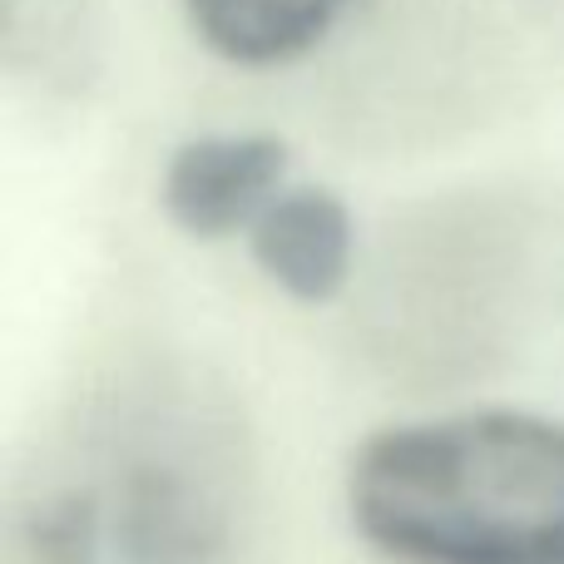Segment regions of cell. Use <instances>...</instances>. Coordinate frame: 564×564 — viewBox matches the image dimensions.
Instances as JSON below:
<instances>
[{
    "instance_id": "52a82bcc",
    "label": "cell",
    "mask_w": 564,
    "mask_h": 564,
    "mask_svg": "<svg viewBox=\"0 0 564 564\" xmlns=\"http://www.w3.org/2000/svg\"><path fill=\"white\" fill-rule=\"evenodd\" d=\"M525 6H530V15H535L540 25L564 45V0H525Z\"/></svg>"
},
{
    "instance_id": "3957f363",
    "label": "cell",
    "mask_w": 564,
    "mask_h": 564,
    "mask_svg": "<svg viewBox=\"0 0 564 564\" xmlns=\"http://www.w3.org/2000/svg\"><path fill=\"white\" fill-rule=\"evenodd\" d=\"M288 144L273 134H204L164 169V214L188 238H228L282 194Z\"/></svg>"
},
{
    "instance_id": "6da1fadb",
    "label": "cell",
    "mask_w": 564,
    "mask_h": 564,
    "mask_svg": "<svg viewBox=\"0 0 564 564\" xmlns=\"http://www.w3.org/2000/svg\"><path fill=\"white\" fill-rule=\"evenodd\" d=\"M253 460L238 411L194 371L95 387L40 446L15 506L20 564H238Z\"/></svg>"
},
{
    "instance_id": "277c9868",
    "label": "cell",
    "mask_w": 564,
    "mask_h": 564,
    "mask_svg": "<svg viewBox=\"0 0 564 564\" xmlns=\"http://www.w3.org/2000/svg\"><path fill=\"white\" fill-rule=\"evenodd\" d=\"M253 258L288 297L327 302L351 273V214L327 188H282L248 228Z\"/></svg>"
},
{
    "instance_id": "7a4b0ae2",
    "label": "cell",
    "mask_w": 564,
    "mask_h": 564,
    "mask_svg": "<svg viewBox=\"0 0 564 564\" xmlns=\"http://www.w3.org/2000/svg\"><path fill=\"white\" fill-rule=\"evenodd\" d=\"M347 506L401 564H564V426L525 411L391 426L357 451Z\"/></svg>"
},
{
    "instance_id": "5b68a950",
    "label": "cell",
    "mask_w": 564,
    "mask_h": 564,
    "mask_svg": "<svg viewBox=\"0 0 564 564\" xmlns=\"http://www.w3.org/2000/svg\"><path fill=\"white\" fill-rule=\"evenodd\" d=\"M0 59L45 99H79L105 59L99 0H0Z\"/></svg>"
},
{
    "instance_id": "8992f818",
    "label": "cell",
    "mask_w": 564,
    "mask_h": 564,
    "mask_svg": "<svg viewBox=\"0 0 564 564\" xmlns=\"http://www.w3.org/2000/svg\"><path fill=\"white\" fill-rule=\"evenodd\" d=\"M351 0H184L198 40L234 65H288L327 40Z\"/></svg>"
}]
</instances>
